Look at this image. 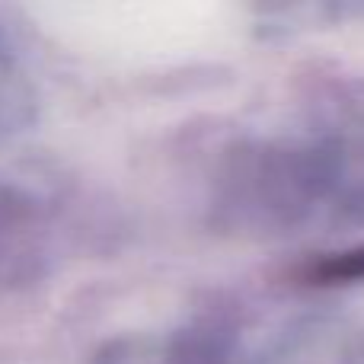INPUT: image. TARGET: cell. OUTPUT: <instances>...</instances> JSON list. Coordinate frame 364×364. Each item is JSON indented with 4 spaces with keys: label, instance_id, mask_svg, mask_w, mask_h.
I'll return each mask as SVG.
<instances>
[{
    "label": "cell",
    "instance_id": "1",
    "mask_svg": "<svg viewBox=\"0 0 364 364\" xmlns=\"http://www.w3.org/2000/svg\"><path fill=\"white\" fill-rule=\"evenodd\" d=\"M342 218V173L329 134H246L220 151L208 220L227 237L284 240Z\"/></svg>",
    "mask_w": 364,
    "mask_h": 364
},
{
    "label": "cell",
    "instance_id": "3",
    "mask_svg": "<svg viewBox=\"0 0 364 364\" xmlns=\"http://www.w3.org/2000/svg\"><path fill=\"white\" fill-rule=\"evenodd\" d=\"M90 364H243L240 326L224 314H201L164 333L115 336Z\"/></svg>",
    "mask_w": 364,
    "mask_h": 364
},
{
    "label": "cell",
    "instance_id": "4",
    "mask_svg": "<svg viewBox=\"0 0 364 364\" xmlns=\"http://www.w3.org/2000/svg\"><path fill=\"white\" fill-rule=\"evenodd\" d=\"M36 74L26 38L0 13V144L23 132L36 115Z\"/></svg>",
    "mask_w": 364,
    "mask_h": 364
},
{
    "label": "cell",
    "instance_id": "2",
    "mask_svg": "<svg viewBox=\"0 0 364 364\" xmlns=\"http://www.w3.org/2000/svg\"><path fill=\"white\" fill-rule=\"evenodd\" d=\"M68 218L51 188L0 176V294L45 278L64 252Z\"/></svg>",
    "mask_w": 364,
    "mask_h": 364
}]
</instances>
